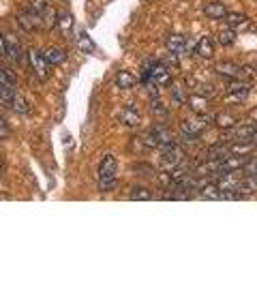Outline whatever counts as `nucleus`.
<instances>
[{
    "mask_svg": "<svg viewBox=\"0 0 257 285\" xmlns=\"http://www.w3.org/2000/svg\"><path fill=\"white\" fill-rule=\"evenodd\" d=\"M214 124L219 126V129H234L238 120H236V116H231L229 112H221L214 116Z\"/></svg>",
    "mask_w": 257,
    "mask_h": 285,
    "instance_id": "obj_17",
    "label": "nucleus"
},
{
    "mask_svg": "<svg viewBox=\"0 0 257 285\" xmlns=\"http://www.w3.org/2000/svg\"><path fill=\"white\" fill-rule=\"evenodd\" d=\"M43 54H45V58L50 60V65H62L64 62V52H60L58 47H47Z\"/></svg>",
    "mask_w": 257,
    "mask_h": 285,
    "instance_id": "obj_24",
    "label": "nucleus"
},
{
    "mask_svg": "<svg viewBox=\"0 0 257 285\" xmlns=\"http://www.w3.org/2000/svg\"><path fill=\"white\" fill-rule=\"evenodd\" d=\"M0 84L9 86V88H15V75L13 73H7V71L0 69Z\"/></svg>",
    "mask_w": 257,
    "mask_h": 285,
    "instance_id": "obj_34",
    "label": "nucleus"
},
{
    "mask_svg": "<svg viewBox=\"0 0 257 285\" xmlns=\"http://www.w3.org/2000/svg\"><path fill=\"white\" fill-rule=\"evenodd\" d=\"M146 90H148V94H150V101H152V99H159V88H157L155 82H148V84H146Z\"/></svg>",
    "mask_w": 257,
    "mask_h": 285,
    "instance_id": "obj_37",
    "label": "nucleus"
},
{
    "mask_svg": "<svg viewBox=\"0 0 257 285\" xmlns=\"http://www.w3.org/2000/svg\"><path fill=\"white\" fill-rule=\"evenodd\" d=\"M204 13H206V18H210V20H225L227 9H225V5H221V3H208L204 7Z\"/></svg>",
    "mask_w": 257,
    "mask_h": 285,
    "instance_id": "obj_12",
    "label": "nucleus"
},
{
    "mask_svg": "<svg viewBox=\"0 0 257 285\" xmlns=\"http://www.w3.org/2000/svg\"><path fill=\"white\" fill-rule=\"evenodd\" d=\"M257 135V124L255 122H244V124H236L227 137L234 141H253Z\"/></svg>",
    "mask_w": 257,
    "mask_h": 285,
    "instance_id": "obj_4",
    "label": "nucleus"
},
{
    "mask_svg": "<svg viewBox=\"0 0 257 285\" xmlns=\"http://www.w3.org/2000/svg\"><path fill=\"white\" fill-rule=\"evenodd\" d=\"M135 84H138V77H135L131 71H120V73L116 75V86L118 88L128 90V88H133Z\"/></svg>",
    "mask_w": 257,
    "mask_h": 285,
    "instance_id": "obj_14",
    "label": "nucleus"
},
{
    "mask_svg": "<svg viewBox=\"0 0 257 285\" xmlns=\"http://www.w3.org/2000/svg\"><path fill=\"white\" fill-rule=\"evenodd\" d=\"M3 172H5V168H3V163H0V176H3Z\"/></svg>",
    "mask_w": 257,
    "mask_h": 285,
    "instance_id": "obj_40",
    "label": "nucleus"
},
{
    "mask_svg": "<svg viewBox=\"0 0 257 285\" xmlns=\"http://www.w3.org/2000/svg\"><path fill=\"white\" fill-rule=\"evenodd\" d=\"M9 107L13 109V112H18V114H30V112H32L30 103L26 101V97H22V94H13Z\"/></svg>",
    "mask_w": 257,
    "mask_h": 285,
    "instance_id": "obj_16",
    "label": "nucleus"
},
{
    "mask_svg": "<svg viewBox=\"0 0 257 285\" xmlns=\"http://www.w3.org/2000/svg\"><path fill=\"white\" fill-rule=\"evenodd\" d=\"M236 191L240 193V197H246V195L257 193V176H248L244 180H240V185H238Z\"/></svg>",
    "mask_w": 257,
    "mask_h": 285,
    "instance_id": "obj_13",
    "label": "nucleus"
},
{
    "mask_svg": "<svg viewBox=\"0 0 257 285\" xmlns=\"http://www.w3.org/2000/svg\"><path fill=\"white\" fill-rule=\"evenodd\" d=\"M251 65H253V69L257 71V60H255V62H251Z\"/></svg>",
    "mask_w": 257,
    "mask_h": 285,
    "instance_id": "obj_41",
    "label": "nucleus"
},
{
    "mask_svg": "<svg viewBox=\"0 0 257 285\" xmlns=\"http://www.w3.org/2000/svg\"><path fill=\"white\" fill-rule=\"evenodd\" d=\"M242 170L248 174V176H257V159H248Z\"/></svg>",
    "mask_w": 257,
    "mask_h": 285,
    "instance_id": "obj_36",
    "label": "nucleus"
},
{
    "mask_svg": "<svg viewBox=\"0 0 257 285\" xmlns=\"http://www.w3.org/2000/svg\"><path fill=\"white\" fill-rule=\"evenodd\" d=\"M251 82H244V80H236V82H229L227 84V92H248L251 90Z\"/></svg>",
    "mask_w": 257,
    "mask_h": 285,
    "instance_id": "obj_29",
    "label": "nucleus"
},
{
    "mask_svg": "<svg viewBox=\"0 0 257 285\" xmlns=\"http://www.w3.org/2000/svg\"><path fill=\"white\" fill-rule=\"evenodd\" d=\"M56 28L62 33V37H69L71 28H73V15L69 11H58V24H56Z\"/></svg>",
    "mask_w": 257,
    "mask_h": 285,
    "instance_id": "obj_11",
    "label": "nucleus"
},
{
    "mask_svg": "<svg viewBox=\"0 0 257 285\" xmlns=\"http://www.w3.org/2000/svg\"><path fill=\"white\" fill-rule=\"evenodd\" d=\"M244 22H246V13H242V11H231V13L225 15L227 28H240Z\"/></svg>",
    "mask_w": 257,
    "mask_h": 285,
    "instance_id": "obj_19",
    "label": "nucleus"
},
{
    "mask_svg": "<svg viewBox=\"0 0 257 285\" xmlns=\"http://www.w3.org/2000/svg\"><path fill=\"white\" fill-rule=\"evenodd\" d=\"M248 92H227V97H225V103H242L246 99Z\"/></svg>",
    "mask_w": 257,
    "mask_h": 285,
    "instance_id": "obj_35",
    "label": "nucleus"
},
{
    "mask_svg": "<svg viewBox=\"0 0 257 285\" xmlns=\"http://www.w3.org/2000/svg\"><path fill=\"white\" fill-rule=\"evenodd\" d=\"M165 47H167V52H172V54H182V52H187V39H184L182 35L178 33H172V35H167L165 37Z\"/></svg>",
    "mask_w": 257,
    "mask_h": 285,
    "instance_id": "obj_5",
    "label": "nucleus"
},
{
    "mask_svg": "<svg viewBox=\"0 0 257 285\" xmlns=\"http://www.w3.org/2000/svg\"><path fill=\"white\" fill-rule=\"evenodd\" d=\"M255 146H251V141H234V144L229 146V153L231 155H240V157H244L248 155L253 150Z\"/></svg>",
    "mask_w": 257,
    "mask_h": 285,
    "instance_id": "obj_25",
    "label": "nucleus"
},
{
    "mask_svg": "<svg viewBox=\"0 0 257 285\" xmlns=\"http://www.w3.org/2000/svg\"><path fill=\"white\" fill-rule=\"evenodd\" d=\"M234 41H236V33H234V28H223L221 33H219V45L229 47V45H234Z\"/></svg>",
    "mask_w": 257,
    "mask_h": 285,
    "instance_id": "obj_26",
    "label": "nucleus"
},
{
    "mask_svg": "<svg viewBox=\"0 0 257 285\" xmlns=\"http://www.w3.org/2000/svg\"><path fill=\"white\" fill-rule=\"evenodd\" d=\"M18 24L24 30H39L43 26V13H39V11L28 7V11L24 9V11L18 13Z\"/></svg>",
    "mask_w": 257,
    "mask_h": 285,
    "instance_id": "obj_3",
    "label": "nucleus"
},
{
    "mask_svg": "<svg viewBox=\"0 0 257 285\" xmlns=\"http://www.w3.org/2000/svg\"><path fill=\"white\" fill-rule=\"evenodd\" d=\"M172 101H174V105H184V103L189 101L182 86H172Z\"/></svg>",
    "mask_w": 257,
    "mask_h": 285,
    "instance_id": "obj_28",
    "label": "nucleus"
},
{
    "mask_svg": "<svg viewBox=\"0 0 257 285\" xmlns=\"http://www.w3.org/2000/svg\"><path fill=\"white\" fill-rule=\"evenodd\" d=\"M0 56H7V39L0 35Z\"/></svg>",
    "mask_w": 257,
    "mask_h": 285,
    "instance_id": "obj_39",
    "label": "nucleus"
},
{
    "mask_svg": "<svg viewBox=\"0 0 257 285\" xmlns=\"http://www.w3.org/2000/svg\"><path fill=\"white\" fill-rule=\"evenodd\" d=\"M238 71H240V65H236V62H231V60H223V62H216L214 65V73L227 77V80H236Z\"/></svg>",
    "mask_w": 257,
    "mask_h": 285,
    "instance_id": "obj_6",
    "label": "nucleus"
},
{
    "mask_svg": "<svg viewBox=\"0 0 257 285\" xmlns=\"http://www.w3.org/2000/svg\"><path fill=\"white\" fill-rule=\"evenodd\" d=\"M206 126H208V124L195 114V116L191 118V120H182V122H180V135L187 137V139H197V137L204 133Z\"/></svg>",
    "mask_w": 257,
    "mask_h": 285,
    "instance_id": "obj_2",
    "label": "nucleus"
},
{
    "mask_svg": "<svg viewBox=\"0 0 257 285\" xmlns=\"http://www.w3.org/2000/svg\"><path fill=\"white\" fill-rule=\"evenodd\" d=\"M255 77H257V71L253 69V65H244V67H240L236 80H244V82H251L253 84Z\"/></svg>",
    "mask_w": 257,
    "mask_h": 285,
    "instance_id": "obj_27",
    "label": "nucleus"
},
{
    "mask_svg": "<svg viewBox=\"0 0 257 285\" xmlns=\"http://www.w3.org/2000/svg\"><path fill=\"white\" fill-rule=\"evenodd\" d=\"M128 197L135 202H146V200H152V191L146 187H140V185H135L131 191H128Z\"/></svg>",
    "mask_w": 257,
    "mask_h": 285,
    "instance_id": "obj_20",
    "label": "nucleus"
},
{
    "mask_svg": "<svg viewBox=\"0 0 257 285\" xmlns=\"http://www.w3.org/2000/svg\"><path fill=\"white\" fill-rule=\"evenodd\" d=\"M208 101H210V99H206L204 97V94H193V97H189V105L193 107V112H195V114H199V112H208Z\"/></svg>",
    "mask_w": 257,
    "mask_h": 285,
    "instance_id": "obj_18",
    "label": "nucleus"
},
{
    "mask_svg": "<svg viewBox=\"0 0 257 285\" xmlns=\"http://www.w3.org/2000/svg\"><path fill=\"white\" fill-rule=\"evenodd\" d=\"M227 155H229V146H225V144H216V146L208 148V157H210L212 161H221Z\"/></svg>",
    "mask_w": 257,
    "mask_h": 285,
    "instance_id": "obj_22",
    "label": "nucleus"
},
{
    "mask_svg": "<svg viewBox=\"0 0 257 285\" xmlns=\"http://www.w3.org/2000/svg\"><path fill=\"white\" fill-rule=\"evenodd\" d=\"M152 82L157 86H172V75L163 62H155V67H152Z\"/></svg>",
    "mask_w": 257,
    "mask_h": 285,
    "instance_id": "obj_7",
    "label": "nucleus"
},
{
    "mask_svg": "<svg viewBox=\"0 0 257 285\" xmlns=\"http://www.w3.org/2000/svg\"><path fill=\"white\" fill-rule=\"evenodd\" d=\"M5 137H9V126L0 120V139H5Z\"/></svg>",
    "mask_w": 257,
    "mask_h": 285,
    "instance_id": "obj_38",
    "label": "nucleus"
},
{
    "mask_svg": "<svg viewBox=\"0 0 257 285\" xmlns=\"http://www.w3.org/2000/svg\"><path fill=\"white\" fill-rule=\"evenodd\" d=\"M7 39V58H9L11 62H22L24 60V50H22V45L20 41L15 37H5Z\"/></svg>",
    "mask_w": 257,
    "mask_h": 285,
    "instance_id": "obj_8",
    "label": "nucleus"
},
{
    "mask_svg": "<svg viewBox=\"0 0 257 285\" xmlns=\"http://www.w3.org/2000/svg\"><path fill=\"white\" fill-rule=\"evenodd\" d=\"M253 146H255V148H257V135H255V139H253Z\"/></svg>",
    "mask_w": 257,
    "mask_h": 285,
    "instance_id": "obj_42",
    "label": "nucleus"
},
{
    "mask_svg": "<svg viewBox=\"0 0 257 285\" xmlns=\"http://www.w3.org/2000/svg\"><path fill=\"white\" fill-rule=\"evenodd\" d=\"M30 67H32V71L37 73V77L41 82H45L47 77H50V60L45 58V54L43 52H39V50H32L30 52Z\"/></svg>",
    "mask_w": 257,
    "mask_h": 285,
    "instance_id": "obj_1",
    "label": "nucleus"
},
{
    "mask_svg": "<svg viewBox=\"0 0 257 285\" xmlns=\"http://www.w3.org/2000/svg\"><path fill=\"white\" fill-rule=\"evenodd\" d=\"M56 24H58V11L50 7V9L43 13V26H47V28H56Z\"/></svg>",
    "mask_w": 257,
    "mask_h": 285,
    "instance_id": "obj_30",
    "label": "nucleus"
},
{
    "mask_svg": "<svg viewBox=\"0 0 257 285\" xmlns=\"http://www.w3.org/2000/svg\"><path fill=\"white\" fill-rule=\"evenodd\" d=\"M150 133H152V135H155V139L159 141V146L170 144V141H176L174 135H172V131L167 129V126H163V124H155V126L150 129Z\"/></svg>",
    "mask_w": 257,
    "mask_h": 285,
    "instance_id": "obj_10",
    "label": "nucleus"
},
{
    "mask_svg": "<svg viewBox=\"0 0 257 285\" xmlns=\"http://www.w3.org/2000/svg\"><path fill=\"white\" fill-rule=\"evenodd\" d=\"M199 193L208 200H221V187L214 185V183H206L202 189H199Z\"/></svg>",
    "mask_w": 257,
    "mask_h": 285,
    "instance_id": "obj_23",
    "label": "nucleus"
},
{
    "mask_svg": "<svg viewBox=\"0 0 257 285\" xmlns=\"http://www.w3.org/2000/svg\"><path fill=\"white\" fill-rule=\"evenodd\" d=\"M202 58H212L214 56V43H212V39L210 37H202L197 41V50H195Z\"/></svg>",
    "mask_w": 257,
    "mask_h": 285,
    "instance_id": "obj_15",
    "label": "nucleus"
},
{
    "mask_svg": "<svg viewBox=\"0 0 257 285\" xmlns=\"http://www.w3.org/2000/svg\"><path fill=\"white\" fill-rule=\"evenodd\" d=\"M116 159L111 155H107L105 159L101 161L99 165V180H111V178H116Z\"/></svg>",
    "mask_w": 257,
    "mask_h": 285,
    "instance_id": "obj_9",
    "label": "nucleus"
},
{
    "mask_svg": "<svg viewBox=\"0 0 257 285\" xmlns=\"http://www.w3.org/2000/svg\"><path fill=\"white\" fill-rule=\"evenodd\" d=\"M28 7L39 11V13H45L47 9H50V0H28Z\"/></svg>",
    "mask_w": 257,
    "mask_h": 285,
    "instance_id": "obj_32",
    "label": "nucleus"
},
{
    "mask_svg": "<svg viewBox=\"0 0 257 285\" xmlns=\"http://www.w3.org/2000/svg\"><path fill=\"white\" fill-rule=\"evenodd\" d=\"M120 120H122L126 126H138L142 118H140V114H138V109H135V107H126L124 112L120 114Z\"/></svg>",
    "mask_w": 257,
    "mask_h": 285,
    "instance_id": "obj_21",
    "label": "nucleus"
},
{
    "mask_svg": "<svg viewBox=\"0 0 257 285\" xmlns=\"http://www.w3.org/2000/svg\"><path fill=\"white\" fill-rule=\"evenodd\" d=\"M77 39H79V47H82L84 52H94V43L84 33H77Z\"/></svg>",
    "mask_w": 257,
    "mask_h": 285,
    "instance_id": "obj_33",
    "label": "nucleus"
},
{
    "mask_svg": "<svg viewBox=\"0 0 257 285\" xmlns=\"http://www.w3.org/2000/svg\"><path fill=\"white\" fill-rule=\"evenodd\" d=\"M150 109H152V114L159 116V118H165L167 114H170V112H167V107L163 105V101H161V99H152V101H150Z\"/></svg>",
    "mask_w": 257,
    "mask_h": 285,
    "instance_id": "obj_31",
    "label": "nucleus"
}]
</instances>
